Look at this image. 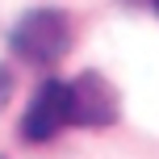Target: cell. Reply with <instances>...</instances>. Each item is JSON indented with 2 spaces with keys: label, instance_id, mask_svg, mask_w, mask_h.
<instances>
[{
  "label": "cell",
  "instance_id": "obj_1",
  "mask_svg": "<svg viewBox=\"0 0 159 159\" xmlns=\"http://www.w3.org/2000/svg\"><path fill=\"white\" fill-rule=\"evenodd\" d=\"M8 46H13V55L25 59V63L50 67L71 46V21H67L59 8H34V13H25L21 21L13 25Z\"/></svg>",
  "mask_w": 159,
  "mask_h": 159
},
{
  "label": "cell",
  "instance_id": "obj_2",
  "mask_svg": "<svg viewBox=\"0 0 159 159\" xmlns=\"http://www.w3.org/2000/svg\"><path fill=\"white\" fill-rule=\"evenodd\" d=\"M67 117L75 126H88V130L113 126L117 121V88L101 71H80L67 84Z\"/></svg>",
  "mask_w": 159,
  "mask_h": 159
},
{
  "label": "cell",
  "instance_id": "obj_3",
  "mask_svg": "<svg viewBox=\"0 0 159 159\" xmlns=\"http://www.w3.org/2000/svg\"><path fill=\"white\" fill-rule=\"evenodd\" d=\"M67 121H71L67 117V84L63 80H42L21 117V138L25 143H50Z\"/></svg>",
  "mask_w": 159,
  "mask_h": 159
},
{
  "label": "cell",
  "instance_id": "obj_4",
  "mask_svg": "<svg viewBox=\"0 0 159 159\" xmlns=\"http://www.w3.org/2000/svg\"><path fill=\"white\" fill-rule=\"evenodd\" d=\"M13 101V67H4L0 63V109Z\"/></svg>",
  "mask_w": 159,
  "mask_h": 159
},
{
  "label": "cell",
  "instance_id": "obj_5",
  "mask_svg": "<svg viewBox=\"0 0 159 159\" xmlns=\"http://www.w3.org/2000/svg\"><path fill=\"white\" fill-rule=\"evenodd\" d=\"M151 4H155V8H159V0H151Z\"/></svg>",
  "mask_w": 159,
  "mask_h": 159
}]
</instances>
